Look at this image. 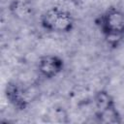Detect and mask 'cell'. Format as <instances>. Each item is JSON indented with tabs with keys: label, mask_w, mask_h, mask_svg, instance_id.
Instances as JSON below:
<instances>
[{
	"label": "cell",
	"mask_w": 124,
	"mask_h": 124,
	"mask_svg": "<svg viewBox=\"0 0 124 124\" xmlns=\"http://www.w3.org/2000/svg\"><path fill=\"white\" fill-rule=\"evenodd\" d=\"M96 25L111 46H117L124 39V12L119 8L106 10L96 18Z\"/></svg>",
	"instance_id": "6da1fadb"
},
{
	"label": "cell",
	"mask_w": 124,
	"mask_h": 124,
	"mask_svg": "<svg viewBox=\"0 0 124 124\" xmlns=\"http://www.w3.org/2000/svg\"><path fill=\"white\" fill-rule=\"evenodd\" d=\"M40 24L47 32L67 34L75 27V17L69 11L55 6L42 13Z\"/></svg>",
	"instance_id": "7a4b0ae2"
},
{
	"label": "cell",
	"mask_w": 124,
	"mask_h": 124,
	"mask_svg": "<svg viewBox=\"0 0 124 124\" xmlns=\"http://www.w3.org/2000/svg\"><path fill=\"white\" fill-rule=\"evenodd\" d=\"M95 116L101 123H121L122 119L117 110L115 102L110 93L107 90H99L94 95Z\"/></svg>",
	"instance_id": "3957f363"
},
{
	"label": "cell",
	"mask_w": 124,
	"mask_h": 124,
	"mask_svg": "<svg viewBox=\"0 0 124 124\" xmlns=\"http://www.w3.org/2000/svg\"><path fill=\"white\" fill-rule=\"evenodd\" d=\"M39 91L34 86H24L17 81H10L5 86V96L9 103L18 110L26 109L36 99Z\"/></svg>",
	"instance_id": "277c9868"
},
{
	"label": "cell",
	"mask_w": 124,
	"mask_h": 124,
	"mask_svg": "<svg viewBox=\"0 0 124 124\" xmlns=\"http://www.w3.org/2000/svg\"><path fill=\"white\" fill-rule=\"evenodd\" d=\"M65 62L62 57L57 54L42 55L37 62V70L39 75L46 79H52L62 73Z\"/></svg>",
	"instance_id": "5b68a950"
},
{
	"label": "cell",
	"mask_w": 124,
	"mask_h": 124,
	"mask_svg": "<svg viewBox=\"0 0 124 124\" xmlns=\"http://www.w3.org/2000/svg\"><path fill=\"white\" fill-rule=\"evenodd\" d=\"M14 17L19 20H29L35 15V7L30 0H14L9 8Z\"/></svg>",
	"instance_id": "8992f818"
}]
</instances>
